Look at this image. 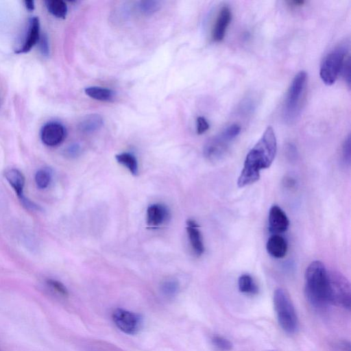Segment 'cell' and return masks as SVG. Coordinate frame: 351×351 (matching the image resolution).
Here are the masks:
<instances>
[{
    "label": "cell",
    "mask_w": 351,
    "mask_h": 351,
    "mask_svg": "<svg viewBox=\"0 0 351 351\" xmlns=\"http://www.w3.org/2000/svg\"><path fill=\"white\" fill-rule=\"evenodd\" d=\"M186 231L193 250L197 256H201L204 252V245L199 226L193 219L186 221Z\"/></svg>",
    "instance_id": "14"
},
{
    "label": "cell",
    "mask_w": 351,
    "mask_h": 351,
    "mask_svg": "<svg viewBox=\"0 0 351 351\" xmlns=\"http://www.w3.org/2000/svg\"><path fill=\"white\" fill-rule=\"evenodd\" d=\"M160 2L155 0L141 1L137 4L138 10L143 14L150 15L160 8Z\"/></svg>",
    "instance_id": "24"
},
{
    "label": "cell",
    "mask_w": 351,
    "mask_h": 351,
    "mask_svg": "<svg viewBox=\"0 0 351 351\" xmlns=\"http://www.w3.org/2000/svg\"><path fill=\"white\" fill-rule=\"evenodd\" d=\"M84 92L89 97L102 101H111L115 95L113 90L99 86L87 87Z\"/></svg>",
    "instance_id": "18"
},
{
    "label": "cell",
    "mask_w": 351,
    "mask_h": 351,
    "mask_svg": "<svg viewBox=\"0 0 351 351\" xmlns=\"http://www.w3.org/2000/svg\"><path fill=\"white\" fill-rule=\"evenodd\" d=\"M20 200L22 202L23 205L25 207H26L27 209L32 210H39V206H38V205H36V204H34V202H32L31 200L28 199L25 197H23Z\"/></svg>",
    "instance_id": "32"
},
{
    "label": "cell",
    "mask_w": 351,
    "mask_h": 351,
    "mask_svg": "<svg viewBox=\"0 0 351 351\" xmlns=\"http://www.w3.org/2000/svg\"><path fill=\"white\" fill-rule=\"evenodd\" d=\"M81 152L80 146L77 143L70 145L65 149V155L69 158H75L79 156Z\"/></svg>",
    "instance_id": "30"
},
{
    "label": "cell",
    "mask_w": 351,
    "mask_h": 351,
    "mask_svg": "<svg viewBox=\"0 0 351 351\" xmlns=\"http://www.w3.org/2000/svg\"><path fill=\"white\" fill-rule=\"evenodd\" d=\"M147 223L152 227L158 226L165 223L169 217L167 207L160 204H153L147 207Z\"/></svg>",
    "instance_id": "13"
},
{
    "label": "cell",
    "mask_w": 351,
    "mask_h": 351,
    "mask_svg": "<svg viewBox=\"0 0 351 351\" xmlns=\"http://www.w3.org/2000/svg\"><path fill=\"white\" fill-rule=\"evenodd\" d=\"M25 6L27 10L29 11H32L34 10V1L32 0H26L24 1Z\"/></svg>",
    "instance_id": "33"
},
{
    "label": "cell",
    "mask_w": 351,
    "mask_h": 351,
    "mask_svg": "<svg viewBox=\"0 0 351 351\" xmlns=\"http://www.w3.org/2000/svg\"><path fill=\"white\" fill-rule=\"evenodd\" d=\"M276 152L275 132L271 126H268L258 142L247 153L237 180L238 186L242 188L258 181L261 171L271 166Z\"/></svg>",
    "instance_id": "1"
},
{
    "label": "cell",
    "mask_w": 351,
    "mask_h": 351,
    "mask_svg": "<svg viewBox=\"0 0 351 351\" xmlns=\"http://www.w3.org/2000/svg\"><path fill=\"white\" fill-rule=\"evenodd\" d=\"M231 19L232 12L230 8L223 6L219 12L213 29L212 38L214 41L220 42L223 39Z\"/></svg>",
    "instance_id": "11"
},
{
    "label": "cell",
    "mask_w": 351,
    "mask_h": 351,
    "mask_svg": "<svg viewBox=\"0 0 351 351\" xmlns=\"http://www.w3.org/2000/svg\"><path fill=\"white\" fill-rule=\"evenodd\" d=\"M307 74L304 71L298 73L288 89L284 105V117L291 121L298 114L306 84Z\"/></svg>",
    "instance_id": "6"
},
{
    "label": "cell",
    "mask_w": 351,
    "mask_h": 351,
    "mask_svg": "<svg viewBox=\"0 0 351 351\" xmlns=\"http://www.w3.org/2000/svg\"><path fill=\"white\" fill-rule=\"evenodd\" d=\"M51 179V173L46 169L38 170L34 177L36 184L40 189H46L49 186Z\"/></svg>",
    "instance_id": "26"
},
{
    "label": "cell",
    "mask_w": 351,
    "mask_h": 351,
    "mask_svg": "<svg viewBox=\"0 0 351 351\" xmlns=\"http://www.w3.org/2000/svg\"><path fill=\"white\" fill-rule=\"evenodd\" d=\"M238 288L240 292L246 295H256L258 292V287L253 278L247 274H242L238 279Z\"/></svg>",
    "instance_id": "19"
},
{
    "label": "cell",
    "mask_w": 351,
    "mask_h": 351,
    "mask_svg": "<svg viewBox=\"0 0 351 351\" xmlns=\"http://www.w3.org/2000/svg\"><path fill=\"white\" fill-rule=\"evenodd\" d=\"M5 178L17 194L19 199L24 196L23 189L25 186V177L23 174L16 169H10L5 173Z\"/></svg>",
    "instance_id": "16"
},
{
    "label": "cell",
    "mask_w": 351,
    "mask_h": 351,
    "mask_svg": "<svg viewBox=\"0 0 351 351\" xmlns=\"http://www.w3.org/2000/svg\"><path fill=\"white\" fill-rule=\"evenodd\" d=\"M332 304L338 305L345 309H350L351 295L349 281L341 274L329 272Z\"/></svg>",
    "instance_id": "8"
},
{
    "label": "cell",
    "mask_w": 351,
    "mask_h": 351,
    "mask_svg": "<svg viewBox=\"0 0 351 351\" xmlns=\"http://www.w3.org/2000/svg\"><path fill=\"white\" fill-rule=\"evenodd\" d=\"M287 243L285 239L277 234H272L266 244L267 253L276 258L284 257L287 254Z\"/></svg>",
    "instance_id": "15"
},
{
    "label": "cell",
    "mask_w": 351,
    "mask_h": 351,
    "mask_svg": "<svg viewBox=\"0 0 351 351\" xmlns=\"http://www.w3.org/2000/svg\"><path fill=\"white\" fill-rule=\"evenodd\" d=\"M66 130L60 123L50 121L41 128L40 136L42 142L49 147L60 145L66 138Z\"/></svg>",
    "instance_id": "9"
},
{
    "label": "cell",
    "mask_w": 351,
    "mask_h": 351,
    "mask_svg": "<svg viewBox=\"0 0 351 351\" xmlns=\"http://www.w3.org/2000/svg\"><path fill=\"white\" fill-rule=\"evenodd\" d=\"M180 290L178 281L173 278H169L162 282L160 291L162 295L168 299H171L177 295Z\"/></svg>",
    "instance_id": "22"
},
{
    "label": "cell",
    "mask_w": 351,
    "mask_h": 351,
    "mask_svg": "<svg viewBox=\"0 0 351 351\" xmlns=\"http://www.w3.org/2000/svg\"><path fill=\"white\" fill-rule=\"evenodd\" d=\"M351 143H350V136L348 135L345 139L342 146V158L343 161L350 165L351 159Z\"/></svg>",
    "instance_id": "27"
},
{
    "label": "cell",
    "mask_w": 351,
    "mask_h": 351,
    "mask_svg": "<svg viewBox=\"0 0 351 351\" xmlns=\"http://www.w3.org/2000/svg\"><path fill=\"white\" fill-rule=\"evenodd\" d=\"M241 127L233 123L221 133L210 138L204 147V155L209 160L222 158L227 153L231 142L239 134Z\"/></svg>",
    "instance_id": "4"
},
{
    "label": "cell",
    "mask_w": 351,
    "mask_h": 351,
    "mask_svg": "<svg viewBox=\"0 0 351 351\" xmlns=\"http://www.w3.org/2000/svg\"><path fill=\"white\" fill-rule=\"evenodd\" d=\"M117 161L127 168L132 175L138 171V162L136 157L131 153L123 152L115 156Z\"/></svg>",
    "instance_id": "21"
},
{
    "label": "cell",
    "mask_w": 351,
    "mask_h": 351,
    "mask_svg": "<svg viewBox=\"0 0 351 351\" xmlns=\"http://www.w3.org/2000/svg\"><path fill=\"white\" fill-rule=\"evenodd\" d=\"M341 73L346 81L348 84V86H350V58L348 56L346 58Z\"/></svg>",
    "instance_id": "29"
},
{
    "label": "cell",
    "mask_w": 351,
    "mask_h": 351,
    "mask_svg": "<svg viewBox=\"0 0 351 351\" xmlns=\"http://www.w3.org/2000/svg\"><path fill=\"white\" fill-rule=\"evenodd\" d=\"M209 128V123L204 117H199L197 119V132L202 134Z\"/></svg>",
    "instance_id": "31"
},
{
    "label": "cell",
    "mask_w": 351,
    "mask_h": 351,
    "mask_svg": "<svg viewBox=\"0 0 351 351\" xmlns=\"http://www.w3.org/2000/svg\"><path fill=\"white\" fill-rule=\"evenodd\" d=\"M213 346L219 351H230L232 349V343L226 337L214 335L210 339Z\"/></svg>",
    "instance_id": "25"
},
{
    "label": "cell",
    "mask_w": 351,
    "mask_h": 351,
    "mask_svg": "<svg viewBox=\"0 0 351 351\" xmlns=\"http://www.w3.org/2000/svg\"><path fill=\"white\" fill-rule=\"evenodd\" d=\"M293 6H300L304 3V1H293L289 2Z\"/></svg>",
    "instance_id": "34"
},
{
    "label": "cell",
    "mask_w": 351,
    "mask_h": 351,
    "mask_svg": "<svg viewBox=\"0 0 351 351\" xmlns=\"http://www.w3.org/2000/svg\"><path fill=\"white\" fill-rule=\"evenodd\" d=\"M112 319L119 330L128 335L138 333L143 324L141 315L122 308H117L112 311Z\"/></svg>",
    "instance_id": "7"
},
{
    "label": "cell",
    "mask_w": 351,
    "mask_h": 351,
    "mask_svg": "<svg viewBox=\"0 0 351 351\" xmlns=\"http://www.w3.org/2000/svg\"><path fill=\"white\" fill-rule=\"evenodd\" d=\"M348 50L347 45H341L329 52L323 59L319 76L325 84L330 86L335 82L341 71Z\"/></svg>",
    "instance_id": "5"
},
{
    "label": "cell",
    "mask_w": 351,
    "mask_h": 351,
    "mask_svg": "<svg viewBox=\"0 0 351 351\" xmlns=\"http://www.w3.org/2000/svg\"><path fill=\"white\" fill-rule=\"evenodd\" d=\"M304 293L308 302L317 309L332 304L329 272L319 261L311 262L306 269Z\"/></svg>",
    "instance_id": "2"
},
{
    "label": "cell",
    "mask_w": 351,
    "mask_h": 351,
    "mask_svg": "<svg viewBox=\"0 0 351 351\" xmlns=\"http://www.w3.org/2000/svg\"><path fill=\"white\" fill-rule=\"evenodd\" d=\"M104 124L103 118L98 114L85 116L79 123L78 129L83 133H91L100 129Z\"/></svg>",
    "instance_id": "17"
},
{
    "label": "cell",
    "mask_w": 351,
    "mask_h": 351,
    "mask_svg": "<svg viewBox=\"0 0 351 351\" xmlns=\"http://www.w3.org/2000/svg\"><path fill=\"white\" fill-rule=\"evenodd\" d=\"M39 49L44 56H48L49 54V44L48 37L46 34H42L38 40Z\"/></svg>",
    "instance_id": "28"
},
{
    "label": "cell",
    "mask_w": 351,
    "mask_h": 351,
    "mask_svg": "<svg viewBox=\"0 0 351 351\" xmlns=\"http://www.w3.org/2000/svg\"><path fill=\"white\" fill-rule=\"evenodd\" d=\"M273 302L278 322L281 328L289 335L295 333L299 326L298 318L294 306L285 290L282 288L276 289Z\"/></svg>",
    "instance_id": "3"
},
{
    "label": "cell",
    "mask_w": 351,
    "mask_h": 351,
    "mask_svg": "<svg viewBox=\"0 0 351 351\" xmlns=\"http://www.w3.org/2000/svg\"><path fill=\"white\" fill-rule=\"evenodd\" d=\"M269 351H272V350H269Z\"/></svg>",
    "instance_id": "35"
},
{
    "label": "cell",
    "mask_w": 351,
    "mask_h": 351,
    "mask_svg": "<svg viewBox=\"0 0 351 351\" xmlns=\"http://www.w3.org/2000/svg\"><path fill=\"white\" fill-rule=\"evenodd\" d=\"M40 22L37 16L30 19L26 36L21 47L16 51L17 53H24L29 51L38 42L40 38Z\"/></svg>",
    "instance_id": "12"
},
{
    "label": "cell",
    "mask_w": 351,
    "mask_h": 351,
    "mask_svg": "<svg viewBox=\"0 0 351 351\" xmlns=\"http://www.w3.org/2000/svg\"><path fill=\"white\" fill-rule=\"evenodd\" d=\"M47 10L54 16L64 19L67 14V5L61 0H47L45 1Z\"/></svg>",
    "instance_id": "20"
},
{
    "label": "cell",
    "mask_w": 351,
    "mask_h": 351,
    "mask_svg": "<svg viewBox=\"0 0 351 351\" xmlns=\"http://www.w3.org/2000/svg\"><path fill=\"white\" fill-rule=\"evenodd\" d=\"M47 287L54 293L62 298L69 296V291L66 287L60 281L53 278H47L45 280Z\"/></svg>",
    "instance_id": "23"
},
{
    "label": "cell",
    "mask_w": 351,
    "mask_h": 351,
    "mask_svg": "<svg viewBox=\"0 0 351 351\" xmlns=\"http://www.w3.org/2000/svg\"><path fill=\"white\" fill-rule=\"evenodd\" d=\"M268 221L269 231L273 234L282 233L287 231L289 226V220L287 215L277 205H274L270 208Z\"/></svg>",
    "instance_id": "10"
}]
</instances>
